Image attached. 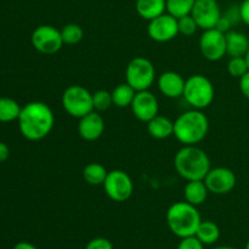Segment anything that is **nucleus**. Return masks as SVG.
<instances>
[{
	"mask_svg": "<svg viewBox=\"0 0 249 249\" xmlns=\"http://www.w3.org/2000/svg\"><path fill=\"white\" fill-rule=\"evenodd\" d=\"M135 9L141 18L151 21L167 12V5L165 0H136Z\"/></svg>",
	"mask_w": 249,
	"mask_h": 249,
	"instance_id": "nucleus-20",
	"label": "nucleus"
},
{
	"mask_svg": "<svg viewBox=\"0 0 249 249\" xmlns=\"http://www.w3.org/2000/svg\"><path fill=\"white\" fill-rule=\"evenodd\" d=\"M32 44L36 51L44 55H53L58 53L63 44L61 31L50 24L38 26L32 33Z\"/></svg>",
	"mask_w": 249,
	"mask_h": 249,
	"instance_id": "nucleus-9",
	"label": "nucleus"
},
{
	"mask_svg": "<svg viewBox=\"0 0 249 249\" xmlns=\"http://www.w3.org/2000/svg\"><path fill=\"white\" fill-rule=\"evenodd\" d=\"M195 2L196 0H165L167 12L177 18L191 15Z\"/></svg>",
	"mask_w": 249,
	"mask_h": 249,
	"instance_id": "nucleus-25",
	"label": "nucleus"
},
{
	"mask_svg": "<svg viewBox=\"0 0 249 249\" xmlns=\"http://www.w3.org/2000/svg\"><path fill=\"white\" fill-rule=\"evenodd\" d=\"M92 105L96 112L107 111L111 106H113L112 94L107 90H97L92 94Z\"/></svg>",
	"mask_w": 249,
	"mask_h": 249,
	"instance_id": "nucleus-27",
	"label": "nucleus"
},
{
	"mask_svg": "<svg viewBox=\"0 0 249 249\" xmlns=\"http://www.w3.org/2000/svg\"><path fill=\"white\" fill-rule=\"evenodd\" d=\"M195 236L203 245H214L220 238V229L214 221L202 220L198 228H197Z\"/></svg>",
	"mask_w": 249,
	"mask_h": 249,
	"instance_id": "nucleus-21",
	"label": "nucleus"
},
{
	"mask_svg": "<svg viewBox=\"0 0 249 249\" xmlns=\"http://www.w3.org/2000/svg\"><path fill=\"white\" fill-rule=\"evenodd\" d=\"M186 79L182 78L181 74L174 71L163 72L158 77L157 85L160 91L169 99H179L184 94V88Z\"/></svg>",
	"mask_w": 249,
	"mask_h": 249,
	"instance_id": "nucleus-16",
	"label": "nucleus"
},
{
	"mask_svg": "<svg viewBox=\"0 0 249 249\" xmlns=\"http://www.w3.org/2000/svg\"><path fill=\"white\" fill-rule=\"evenodd\" d=\"M147 34L152 40L157 43H168L177 38L179 34L178 18L168 12L148 21Z\"/></svg>",
	"mask_w": 249,
	"mask_h": 249,
	"instance_id": "nucleus-11",
	"label": "nucleus"
},
{
	"mask_svg": "<svg viewBox=\"0 0 249 249\" xmlns=\"http://www.w3.org/2000/svg\"><path fill=\"white\" fill-rule=\"evenodd\" d=\"M61 36H62L63 44L67 45H75L80 43L84 38V31L82 27L77 23H68L63 26L61 29Z\"/></svg>",
	"mask_w": 249,
	"mask_h": 249,
	"instance_id": "nucleus-26",
	"label": "nucleus"
},
{
	"mask_svg": "<svg viewBox=\"0 0 249 249\" xmlns=\"http://www.w3.org/2000/svg\"><path fill=\"white\" fill-rule=\"evenodd\" d=\"M209 131V121L201 109H190L174 122V136L184 146L197 145Z\"/></svg>",
	"mask_w": 249,
	"mask_h": 249,
	"instance_id": "nucleus-3",
	"label": "nucleus"
},
{
	"mask_svg": "<svg viewBox=\"0 0 249 249\" xmlns=\"http://www.w3.org/2000/svg\"><path fill=\"white\" fill-rule=\"evenodd\" d=\"M226 36V55L230 57H241L247 53L249 39L245 33L237 31H229Z\"/></svg>",
	"mask_w": 249,
	"mask_h": 249,
	"instance_id": "nucleus-17",
	"label": "nucleus"
},
{
	"mask_svg": "<svg viewBox=\"0 0 249 249\" xmlns=\"http://www.w3.org/2000/svg\"><path fill=\"white\" fill-rule=\"evenodd\" d=\"M209 190L203 180H192L187 181L184 189L185 201L198 207L207 201Z\"/></svg>",
	"mask_w": 249,
	"mask_h": 249,
	"instance_id": "nucleus-19",
	"label": "nucleus"
},
{
	"mask_svg": "<svg viewBox=\"0 0 249 249\" xmlns=\"http://www.w3.org/2000/svg\"><path fill=\"white\" fill-rule=\"evenodd\" d=\"M178 249H204V245L196 236H190V237L181 238Z\"/></svg>",
	"mask_w": 249,
	"mask_h": 249,
	"instance_id": "nucleus-30",
	"label": "nucleus"
},
{
	"mask_svg": "<svg viewBox=\"0 0 249 249\" xmlns=\"http://www.w3.org/2000/svg\"><path fill=\"white\" fill-rule=\"evenodd\" d=\"M241 21L249 27V0H243L240 5Z\"/></svg>",
	"mask_w": 249,
	"mask_h": 249,
	"instance_id": "nucleus-33",
	"label": "nucleus"
},
{
	"mask_svg": "<svg viewBox=\"0 0 249 249\" xmlns=\"http://www.w3.org/2000/svg\"><path fill=\"white\" fill-rule=\"evenodd\" d=\"M85 249H114V248H113V245L111 243V241L107 240V238L96 237V238H92V240L88 243Z\"/></svg>",
	"mask_w": 249,
	"mask_h": 249,
	"instance_id": "nucleus-31",
	"label": "nucleus"
},
{
	"mask_svg": "<svg viewBox=\"0 0 249 249\" xmlns=\"http://www.w3.org/2000/svg\"><path fill=\"white\" fill-rule=\"evenodd\" d=\"M107 172L106 168L101 164V163L92 162L85 165L83 169V179L87 184L91 185V186H100L104 185L105 180H106Z\"/></svg>",
	"mask_w": 249,
	"mask_h": 249,
	"instance_id": "nucleus-22",
	"label": "nucleus"
},
{
	"mask_svg": "<svg viewBox=\"0 0 249 249\" xmlns=\"http://www.w3.org/2000/svg\"><path fill=\"white\" fill-rule=\"evenodd\" d=\"M240 90L243 96L249 99V71L240 78Z\"/></svg>",
	"mask_w": 249,
	"mask_h": 249,
	"instance_id": "nucleus-34",
	"label": "nucleus"
},
{
	"mask_svg": "<svg viewBox=\"0 0 249 249\" xmlns=\"http://www.w3.org/2000/svg\"><path fill=\"white\" fill-rule=\"evenodd\" d=\"M213 249H236V248L230 247V246H220V247H215V248H213Z\"/></svg>",
	"mask_w": 249,
	"mask_h": 249,
	"instance_id": "nucleus-37",
	"label": "nucleus"
},
{
	"mask_svg": "<svg viewBox=\"0 0 249 249\" xmlns=\"http://www.w3.org/2000/svg\"><path fill=\"white\" fill-rule=\"evenodd\" d=\"M17 121L19 131L27 140L39 141L51 133L55 124V116L48 105L33 101L22 107Z\"/></svg>",
	"mask_w": 249,
	"mask_h": 249,
	"instance_id": "nucleus-1",
	"label": "nucleus"
},
{
	"mask_svg": "<svg viewBox=\"0 0 249 249\" xmlns=\"http://www.w3.org/2000/svg\"><path fill=\"white\" fill-rule=\"evenodd\" d=\"M248 71L249 68L245 56H241V57H230V61L228 62V72L231 77L240 79Z\"/></svg>",
	"mask_w": 249,
	"mask_h": 249,
	"instance_id": "nucleus-28",
	"label": "nucleus"
},
{
	"mask_svg": "<svg viewBox=\"0 0 249 249\" xmlns=\"http://www.w3.org/2000/svg\"><path fill=\"white\" fill-rule=\"evenodd\" d=\"M232 22H231V19L229 18L226 15H221V17L219 18V21L216 22V26L215 28L218 29V31L223 32V33H228L229 31H231V27H232Z\"/></svg>",
	"mask_w": 249,
	"mask_h": 249,
	"instance_id": "nucleus-32",
	"label": "nucleus"
},
{
	"mask_svg": "<svg viewBox=\"0 0 249 249\" xmlns=\"http://www.w3.org/2000/svg\"><path fill=\"white\" fill-rule=\"evenodd\" d=\"M147 131L156 140H164L174 135V122L168 117L157 114L147 123Z\"/></svg>",
	"mask_w": 249,
	"mask_h": 249,
	"instance_id": "nucleus-18",
	"label": "nucleus"
},
{
	"mask_svg": "<svg viewBox=\"0 0 249 249\" xmlns=\"http://www.w3.org/2000/svg\"><path fill=\"white\" fill-rule=\"evenodd\" d=\"M199 51L206 60L216 62L226 55L225 33L216 28L203 31L198 41Z\"/></svg>",
	"mask_w": 249,
	"mask_h": 249,
	"instance_id": "nucleus-10",
	"label": "nucleus"
},
{
	"mask_svg": "<svg viewBox=\"0 0 249 249\" xmlns=\"http://www.w3.org/2000/svg\"><path fill=\"white\" fill-rule=\"evenodd\" d=\"M22 107L10 97H0V122L9 123V122L18 119Z\"/></svg>",
	"mask_w": 249,
	"mask_h": 249,
	"instance_id": "nucleus-24",
	"label": "nucleus"
},
{
	"mask_svg": "<svg viewBox=\"0 0 249 249\" xmlns=\"http://www.w3.org/2000/svg\"><path fill=\"white\" fill-rule=\"evenodd\" d=\"M214 85L209 78L202 74L191 75L185 82L184 94L185 101L195 109H204L211 106L214 101Z\"/></svg>",
	"mask_w": 249,
	"mask_h": 249,
	"instance_id": "nucleus-5",
	"label": "nucleus"
},
{
	"mask_svg": "<svg viewBox=\"0 0 249 249\" xmlns=\"http://www.w3.org/2000/svg\"><path fill=\"white\" fill-rule=\"evenodd\" d=\"M14 249H38V248L29 242H18L16 246H15Z\"/></svg>",
	"mask_w": 249,
	"mask_h": 249,
	"instance_id": "nucleus-36",
	"label": "nucleus"
},
{
	"mask_svg": "<svg viewBox=\"0 0 249 249\" xmlns=\"http://www.w3.org/2000/svg\"><path fill=\"white\" fill-rule=\"evenodd\" d=\"M246 249H249V240H248V242H247V245H246Z\"/></svg>",
	"mask_w": 249,
	"mask_h": 249,
	"instance_id": "nucleus-39",
	"label": "nucleus"
},
{
	"mask_svg": "<svg viewBox=\"0 0 249 249\" xmlns=\"http://www.w3.org/2000/svg\"><path fill=\"white\" fill-rule=\"evenodd\" d=\"M9 155H10V150L9 147H7L6 143L0 142V163L5 162V160L9 158Z\"/></svg>",
	"mask_w": 249,
	"mask_h": 249,
	"instance_id": "nucleus-35",
	"label": "nucleus"
},
{
	"mask_svg": "<svg viewBox=\"0 0 249 249\" xmlns=\"http://www.w3.org/2000/svg\"><path fill=\"white\" fill-rule=\"evenodd\" d=\"M111 94L114 106L119 107V108H125V107L131 106L136 91L128 84V83H123V84L117 85V87L112 90Z\"/></svg>",
	"mask_w": 249,
	"mask_h": 249,
	"instance_id": "nucleus-23",
	"label": "nucleus"
},
{
	"mask_svg": "<svg viewBox=\"0 0 249 249\" xmlns=\"http://www.w3.org/2000/svg\"><path fill=\"white\" fill-rule=\"evenodd\" d=\"M165 219L169 230L179 238L195 236L202 221L197 207L186 201L173 203L168 208Z\"/></svg>",
	"mask_w": 249,
	"mask_h": 249,
	"instance_id": "nucleus-4",
	"label": "nucleus"
},
{
	"mask_svg": "<svg viewBox=\"0 0 249 249\" xmlns=\"http://www.w3.org/2000/svg\"><path fill=\"white\" fill-rule=\"evenodd\" d=\"M130 108L136 119L143 123H148L158 114L160 104L157 97L150 90H142V91H136Z\"/></svg>",
	"mask_w": 249,
	"mask_h": 249,
	"instance_id": "nucleus-14",
	"label": "nucleus"
},
{
	"mask_svg": "<svg viewBox=\"0 0 249 249\" xmlns=\"http://www.w3.org/2000/svg\"><path fill=\"white\" fill-rule=\"evenodd\" d=\"M192 17L202 31L215 28L221 17V10L216 0H196L191 12Z\"/></svg>",
	"mask_w": 249,
	"mask_h": 249,
	"instance_id": "nucleus-13",
	"label": "nucleus"
},
{
	"mask_svg": "<svg viewBox=\"0 0 249 249\" xmlns=\"http://www.w3.org/2000/svg\"><path fill=\"white\" fill-rule=\"evenodd\" d=\"M63 109L73 118H82L95 111L92 105V94L83 85H70L61 97Z\"/></svg>",
	"mask_w": 249,
	"mask_h": 249,
	"instance_id": "nucleus-6",
	"label": "nucleus"
},
{
	"mask_svg": "<svg viewBox=\"0 0 249 249\" xmlns=\"http://www.w3.org/2000/svg\"><path fill=\"white\" fill-rule=\"evenodd\" d=\"M209 192L218 196L228 195L232 191L237 184L236 174L226 167L211 168L208 174L203 179Z\"/></svg>",
	"mask_w": 249,
	"mask_h": 249,
	"instance_id": "nucleus-12",
	"label": "nucleus"
},
{
	"mask_svg": "<svg viewBox=\"0 0 249 249\" xmlns=\"http://www.w3.org/2000/svg\"><path fill=\"white\" fill-rule=\"evenodd\" d=\"M174 168L182 179L192 181L203 180L212 167L206 151L196 145H187L175 153Z\"/></svg>",
	"mask_w": 249,
	"mask_h": 249,
	"instance_id": "nucleus-2",
	"label": "nucleus"
},
{
	"mask_svg": "<svg viewBox=\"0 0 249 249\" xmlns=\"http://www.w3.org/2000/svg\"><path fill=\"white\" fill-rule=\"evenodd\" d=\"M156 80V68L148 58L138 56L125 68V83L135 91L148 90Z\"/></svg>",
	"mask_w": 249,
	"mask_h": 249,
	"instance_id": "nucleus-7",
	"label": "nucleus"
},
{
	"mask_svg": "<svg viewBox=\"0 0 249 249\" xmlns=\"http://www.w3.org/2000/svg\"><path fill=\"white\" fill-rule=\"evenodd\" d=\"M78 134L85 141H95L102 136L105 131V121L99 112L92 111L79 118Z\"/></svg>",
	"mask_w": 249,
	"mask_h": 249,
	"instance_id": "nucleus-15",
	"label": "nucleus"
},
{
	"mask_svg": "<svg viewBox=\"0 0 249 249\" xmlns=\"http://www.w3.org/2000/svg\"><path fill=\"white\" fill-rule=\"evenodd\" d=\"M178 26H179V34H182L185 36H194L198 29V24L195 21L192 15H186V16L178 18Z\"/></svg>",
	"mask_w": 249,
	"mask_h": 249,
	"instance_id": "nucleus-29",
	"label": "nucleus"
},
{
	"mask_svg": "<svg viewBox=\"0 0 249 249\" xmlns=\"http://www.w3.org/2000/svg\"><path fill=\"white\" fill-rule=\"evenodd\" d=\"M105 194L113 202H125L134 192V182L128 173L123 170H111L104 182Z\"/></svg>",
	"mask_w": 249,
	"mask_h": 249,
	"instance_id": "nucleus-8",
	"label": "nucleus"
},
{
	"mask_svg": "<svg viewBox=\"0 0 249 249\" xmlns=\"http://www.w3.org/2000/svg\"><path fill=\"white\" fill-rule=\"evenodd\" d=\"M245 58H246V61H247V65H248V68H249V49H248L247 53L245 55Z\"/></svg>",
	"mask_w": 249,
	"mask_h": 249,
	"instance_id": "nucleus-38",
	"label": "nucleus"
}]
</instances>
